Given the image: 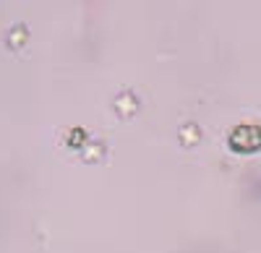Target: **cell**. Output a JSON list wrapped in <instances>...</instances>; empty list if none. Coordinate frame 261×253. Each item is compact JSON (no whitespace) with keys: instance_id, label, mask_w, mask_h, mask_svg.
<instances>
[{"instance_id":"cell-1","label":"cell","mask_w":261,"mask_h":253,"mask_svg":"<svg viewBox=\"0 0 261 253\" xmlns=\"http://www.w3.org/2000/svg\"><path fill=\"white\" fill-rule=\"evenodd\" d=\"M227 141L235 152H256L261 149V128L258 125H238Z\"/></svg>"}]
</instances>
